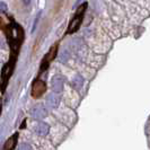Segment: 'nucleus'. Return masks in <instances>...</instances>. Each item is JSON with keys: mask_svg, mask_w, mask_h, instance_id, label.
<instances>
[{"mask_svg": "<svg viewBox=\"0 0 150 150\" xmlns=\"http://www.w3.org/2000/svg\"><path fill=\"white\" fill-rule=\"evenodd\" d=\"M86 7H87V4H83L81 6H79L78 10H77V13H76L75 17L72 18V21H71L70 25H69V27H68V34L75 33L76 30L79 28L80 24H81V22H83V14H85Z\"/></svg>", "mask_w": 150, "mask_h": 150, "instance_id": "1", "label": "nucleus"}, {"mask_svg": "<svg viewBox=\"0 0 150 150\" xmlns=\"http://www.w3.org/2000/svg\"><path fill=\"white\" fill-rule=\"evenodd\" d=\"M64 86V77L61 75H55L51 80V87H52L53 93L59 94L63 90Z\"/></svg>", "mask_w": 150, "mask_h": 150, "instance_id": "2", "label": "nucleus"}, {"mask_svg": "<svg viewBox=\"0 0 150 150\" xmlns=\"http://www.w3.org/2000/svg\"><path fill=\"white\" fill-rule=\"evenodd\" d=\"M32 116L35 120H43V119H45L47 116V110L43 105L35 106L32 110Z\"/></svg>", "mask_w": 150, "mask_h": 150, "instance_id": "3", "label": "nucleus"}, {"mask_svg": "<svg viewBox=\"0 0 150 150\" xmlns=\"http://www.w3.org/2000/svg\"><path fill=\"white\" fill-rule=\"evenodd\" d=\"M59 105H60V97L58 96V94L57 93L50 94L46 98V106L51 110H55L59 107Z\"/></svg>", "mask_w": 150, "mask_h": 150, "instance_id": "4", "label": "nucleus"}, {"mask_svg": "<svg viewBox=\"0 0 150 150\" xmlns=\"http://www.w3.org/2000/svg\"><path fill=\"white\" fill-rule=\"evenodd\" d=\"M34 132L36 133V134L41 135V137H45V135L49 133V131H50V127H49V124H46L44 122H38L35 125H34Z\"/></svg>", "mask_w": 150, "mask_h": 150, "instance_id": "5", "label": "nucleus"}, {"mask_svg": "<svg viewBox=\"0 0 150 150\" xmlns=\"http://www.w3.org/2000/svg\"><path fill=\"white\" fill-rule=\"evenodd\" d=\"M44 91H45V83H43V81H41V80H38V81H36V83H34V86H33L32 95L35 98H38V97H40Z\"/></svg>", "mask_w": 150, "mask_h": 150, "instance_id": "6", "label": "nucleus"}, {"mask_svg": "<svg viewBox=\"0 0 150 150\" xmlns=\"http://www.w3.org/2000/svg\"><path fill=\"white\" fill-rule=\"evenodd\" d=\"M83 78L80 75H77L75 78L72 79V87H74L75 89L79 90L83 88Z\"/></svg>", "mask_w": 150, "mask_h": 150, "instance_id": "7", "label": "nucleus"}, {"mask_svg": "<svg viewBox=\"0 0 150 150\" xmlns=\"http://www.w3.org/2000/svg\"><path fill=\"white\" fill-rule=\"evenodd\" d=\"M70 58V52L67 51V50H63L62 52L60 53V62H67L68 59Z\"/></svg>", "mask_w": 150, "mask_h": 150, "instance_id": "8", "label": "nucleus"}, {"mask_svg": "<svg viewBox=\"0 0 150 150\" xmlns=\"http://www.w3.org/2000/svg\"><path fill=\"white\" fill-rule=\"evenodd\" d=\"M16 139H17V134L14 135V137H11V138L8 140V143H6V146H5L4 148H5V149H11V146H10V144L14 143V141H15Z\"/></svg>", "mask_w": 150, "mask_h": 150, "instance_id": "9", "label": "nucleus"}, {"mask_svg": "<svg viewBox=\"0 0 150 150\" xmlns=\"http://www.w3.org/2000/svg\"><path fill=\"white\" fill-rule=\"evenodd\" d=\"M7 4H5V2H0V13H6L7 11Z\"/></svg>", "mask_w": 150, "mask_h": 150, "instance_id": "10", "label": "nucleus"}, {"mask_svg": "<svg viewBox=\"0 0 150 150\" xmlns=\"http://www.w3.org/2000/svg\"><path fill=\"white\" fill-rule=\"evenodd\" d=\"M40 15H41V11L38 14V16H36V19H35V22H34V25H33V28H32V32H34L35 30V28H36V25H38V19H40Z\"/></svg>", "mask_w": 150, "mask_h": 150, "instance_id": "11", "label": "nucleus"}, {"mask_svg": "<svg viewBox=\"0 0 150 150\" xmlns=\"http://www.w3.org/2000/svg\"><path fill=\"white\" fill-rule=\"evenodd\" d=\"M18 149H21V150H23V149H30V146H27V144H22V146H19V147H18Z\"/></svg>", "mask_w": 150, "mask_h": 150, "instance_id": "12", "label": "nucleus"}, {"mask_svg": "<svg viewBox=\"0 0 150 150\" xmlns=\"http://www.w3.org/2000/svg\"><path fill=\"white\" fill-rule=\"evenodd\" d=\"M1 25H2V21H1V18H0V27H1Z\"/></svg>", "mask_w": 150, "mask_h": 150, "instance_id": "13", "label": "nucleus"}]
</instances>
